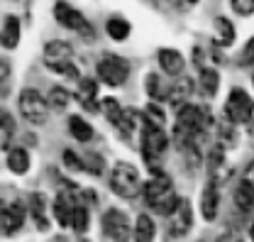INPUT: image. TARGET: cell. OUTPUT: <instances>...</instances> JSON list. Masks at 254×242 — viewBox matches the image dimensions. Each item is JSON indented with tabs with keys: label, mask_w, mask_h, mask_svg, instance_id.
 <instances>
[{
	"label": "cell",
	"mask_w": 254,
	"mask_h": 242,
	"mask_svg": "<svg viewBox=\"0 0 254 242\" xmlns=\"http://www.w3.org/2000/svg\"><path fill=\"white\" fill-rule=\"evenodd\" d=\"M0 79H2V88H7V81H10V64L5 59L0 61Z\"/></svg>",
	"instance_id": "obj_40"
},
{
	"label": "cell",
	"mask_w": 254,
	"mask_h": 242,
	"mask_svg": "<svg viewBox=\"0 0 254 242\" xmlns=\"http://www.w3.org/2000/svg\"><path fill=\"white\" fill-rule=\"evenodd\" d=\"M25 215H27V208L20 203V201H15V203H7L5 208H2V235L5 238H12L22 225H25Z\"/></svg>",
	"instance_id": "obj_12"
},
{
	"label": "cell",
	"mask_w": 254,
	"mask_h": 242,
	"mask_svg": "<svg viewBox=\"0 0 254 242\" xmlns=\"http://www.w3.org/2000/svg\"><path fill=\"white\" fill-rule=\"evenodd\" d=\"M0 120H2V130H0V147L5 152H10V145H12V137H15V120H12V115L10 113H2L0 115Z\"/></svg>",
	"instance_id": "obj_27"
},
{
	"label": "cell",
	"mask_w": 254,
	"mask_h": 242,
	"mask_svg": "<svg viewBox=\"0 0 254 242\" xmlns=\"http://www.w3.org/2000/svg\"><path fill=\"white\" fill-rule=\"evenodd\" d=\"M218 208H220V193H218V183H205V188H203V196H200V213H203V218L210 223V220H215V215H218Z\"/></svg>",
	"instance_id": "obj_14"
},
{
	"label": "cell",
	"mask_w": 254,
	"mask_h": 242,
	"mask_svg": "<svg viewBox=\"0 0 254 242\" xmlns=\"http://www.w3.org/2000/svg\"><path fill=\"white\" fill-rule=\"evenodd\" d=\"M144 201H147L149 208H154V211L169 215V213H174L179 208V203H181L184 198H179V196L174 193V181H171V176L157 174L154 179H149V181L144 183Z\"/></svg>",
	"instance_id": "obj_1"
},
{
	"label": "cell",
	"mask_w": 254,
	"mask_h": 242,
	"mask_svg": "<svg viewBox=\"0 0 254 242\" xmlns=\"http://www.w3.org/2000/svg\"><path fill=\"white\" fill-rule=\"evenodd\" d=\"M78 100H81V105L83 108H88V110H95L98 105H95V98H98V83H95L93 79H83L81 83H78Z\"/></svg>",
	"instance_id": "obj_20"
},
{
	"label": "cell",
	"mask_w": 254,
	"mask_h": 242,
	"mask_svg": "<svg viewBox=\"0 0 254 242\" xmlns=\"http://www.w3.org/2000/svg\"><path fill=\"white\" fill-rule=\"evenodd\" d=\"M105 32H108V37L110 39H115V42H125L127 37H129V22H127L125 17H110L108 22H105Z\"/></svg>",
	"instance_id": "obj_21"
},
{
	"label": "cell",
	"mask_w": 254,
	"mask_h": 242,
	"mask_svg": "<svg viewBox=\"0 0 254 242\" xmlns=\"http://www.w3.org/2000/svg\"><path fill=\"white\" fill-rule=\"evenodd\" d=\"M230 7H232L237 15H242V17L254 15V0H230Z\"/></svg>",
	"instance_id": "obj_35"
},
{
	"label": "cell",
	"mask_w": 254,
	"mask_h": 242,
	"mask_svg": "<svg viewBox=\"0 0 254 242\" xmlns=\"http://www.w3.org/2000/svg\"><path fill=\"white\" fill-rule=\"evenodd\" d=\"M76 201L68 196V193H59L57 196V201H54V218H57V223L59 225H71V218H73V211H76Z\"/></svg>",
	"instance_id": "obj_16"
},
{
	"label": "cell",
	"mask_w": 254,
	"mask_h": 242,
	"mask_svg": "<svg viewBox=\"0 0 254 242\" xmlns=\"http://www.w3.org/2000/svg\"><path fill=\"white\" fill-rule=\"evenodd\" d=\"M157 59H159L161 71H166L169 76H181L184 69H186V59H184V54H181L179 49H169V47H164V49H159Z\"/></svg>",
	"instance_id": "obj_13"
},
{
	"label": "cell",
	"mask_w": 254,
	"mask_h": 242,
	"mask_svg": "<svg viewBox=\"0 0 254 242\" xmlns=\"http://www.w3.org/2000/svg\"><path fill=\"white\" fill-rule=\"evenodd\" d=\"M198 83H200V91L205 95H215L218 88H220V74L215 69H200Z\"/></svg>",
	"instance_id": "obj_22"
},
{
	"label": "cell",
	"mask_w": 254,
	"mask_h": 242,
	"mask_svg": "<svg viewBox=\"0 0 254 242\" xmlns=\"http://www.w3.org/2000/svg\"><path fill=\"white\" fill-rule=\"evenodd\" d=\"M154 240V223L147 213H142L134 223V233H132V242H152Z\"/></svg>",
	"instance_id": "obj_19"
},
{
	"label": "cell",
	"mask_w": 254,
	"mask_h": 242,
	"mask_svg": "<svg viewBox=\"0 0 254 242\" xmlns=\"http://www.w3.org/2000/svg\"><path fill=\"white\" fill-rule=\"evenodd\" d=\"M100 108H103V113L108 115V120L113 122V125H118L120 118H123V108L118 105V100L115 98H105L103 103H100Z\"/></svg>",
	"instance_id": "obj_30"
},
{
	"label": "cell",
	"mask_w": 254,
	"mask_h": 242,
	"mask_svg": "<svg viewBox=\"0 0 254 242\" xmlns=\"http://www.w3.org/2000/svg\"><path fill=\"white\" fill-rule=\"evenodd\" d=\"M166 135L161 132V127L149 122L144 118V130H142V154L147 157V161H154V157H161L166 150Z\"/></svg>",
	"instance_id": "obj_9"
},
{
	"label": "cell",
	"mask_w": 254,
	"mask_h": 242,
	"mask_svg": "<svg viewBox=\"0 0 254 242\" xmlns=\"http://www.w3.org/2000/svg\"><path fill=\"white\" fill-rule=\"evenodd\" d=\"M20 37H22V25H20V17L15 15H5L2 20V30H0V42L5 49H15L20 44Z\"/></svg>",
	"instance_id": "obj_15"
},
{
	"label": "cell",
	"mask_w": 254,
	"mask_h": 242,
	"mask_svg": "<svg viewBox=\"0 0 254 242\" xmlns=\"http://www.w3.org/2000/svg\"><path fill=\"white\" fill-rule=\"evenodd\" d=\"M245 179H247V181H252V183H254V161H252V164H250V166H247V171H245Z\"/></svg>",
	"instance_id": "obj_42"
},
{
	"label": "cell",
	"mask_w": 254,
	"mask_h": 242,
	"mask_svg": "<svg viewBox=\"0 0 254 242\" xmlns=\"http://www.w3.org/2000/svg\"><path fill=\"white\" fill-rule=\"evenodd\" d=\"M17 108L22 113V118L32 125H44L49 118V100L34 88H25L17 98Z\"/></svg>",
	"instance_id": "obj_4"
},
{
	"label": "cell",
	"mask_w": 254,
	"mask_h": 242,
	"mask_svg": "<svg viewBox=\"0 0 254 242\" xmlns=\"http://www.w3.org/2000/svg\"><path fill=\"white\" fill-rule=\"evenodd\" d=\"M247 132H250V135L254 137V113H252V118L247 120Z\"/></svg>",
	"instance_id": "obj_43"
},
{
	"label": "cell",
	"mask_w": 254,
	"mask_h": 242,
	"mask_svg": "<svg viewBox=\"0 0 254 242\" xmlns=\"http://www.w3.org/2000/svg\"><path fill=\"white\" fill-rule=\"evenodd\" d=\"M98 79L108 86H123L129 76V64L123 57H115V54H105L103 59L98 61Z\"/></svg>",
	"instance_id": "obj_7"
},
{
	"label": "cell",
	"mask_w": 254,
	"mask_h": 242,
	"mask_svg": "<svg viewBox=\"0 0 254 242\" xmlns=\"http://www.w3.org/2000/svg\"><path fill=\"white\" fill-rule=\"evenodd\" d=\"M7 169L12 174H27V169H30V154L25 150H10L7 152Z\"/></svg>",
	"instance_id": "obj_23"
},
{
	"label": "cell",
	"mask_w": 254,
	"mask_h": 242,
	"mask_svg": "<svg viewBox=\"0 0 254 242\" xmlns=\"http://www.w3.org/2000/svg\"><path fill=\"white\" fill-rule=\"evenodd\" d=\"M68 100H71V95H68V91L62 88V86H54V88L49 91V105H52V108H66Z\"/></svg>",
	"instance_id": "obj_32"
},
{
	"label": "cell",
	"mask_w": 254,
	"mask_h": 242,
	"mask_svg": "<svg viewBox=\"0 0 254 242\" xmlns=\"http://www.w3.org/2000/svg\"><path fill=\"white\" fill-rule=\"evenodd\" d=\"M235 130H232V122L230 125H222L220 127V147H230V145H235Z\"/></svg>",
	"instance_id": "obj_39"
},
{
	"label": "cell",
	"mask_w": 254,
	"mask_h": 242,
	"mask_svg": "<svg viewBox=\"0 0 254 242\" xmlns=\"http://www.w3.org/2000/svg\"><path fill=\"white\" fill-rule=\"evenodd\" d=\"M30 213L39 230H47L49 228V220H47V198L42 193H32L30 196Z\"/></svg>",
	"instance_id": "obj_18"
},
{
	"label": "cell",
	"mask_w": 254,
	"mask_h": 242,
	"mask_svg": "<svg viewBox=\"0 0 254 242\" xmlns=\"http://www.w3.org/2000/svg\"><path fill=\"white\" fill-rule=\"evenodd\" d=\"M54 17H57V22L64 25L66 30L78 32L83 39H93V27H91V22H88L76 7H71L68 2L59 0V2L54 5Z\"/></svg>",
	"instance_id": "obj_6"
},
{
	"label": "cell",
	"mask_w": 254,
	"mask_h": 242,
	"mask_svg": "<svg viewBox=\"0 0 254 242\" xmlns=\"http://www.w3.org/2000/svg\"><path fill=\"white\" fill-rule=\"evenodd\" d=\"M235 206H237V211H242V213L254 211V183L252 181L242 179V181L237 183V188H235Z\"/></svg>",
	"instance_id": "obj_17"
},
{
	"label": "cell",
	"mask_w": 254,
	"mask_h": 242,
	"mask_svg": "<svg viewBox=\"0 0 254 242\" xmlns=\"http://www.w3.org/2000/svg\"><path fill=\"white\" fill-rule=\"evenodd\" d=\"M190 88H193V81H190L189 76H179L176 79V83L169 88V93H166V98L176 105V103H181L184 98H189L190 95Z\"/></svg>",
	"instance_id": "obj_24"
},
{
	"label": "cell",
	"mask_w": 254,
	"mask_h": 242,
	"mask_svg": "<svg viewBox=\"0 0 254 242\" xmlns=\"http://www.w3.org/2000/svg\"><path fill=\"white\" fill-rule=\"evenodd\" d=\"M139 122V113H134V110H123V118L118 122V127H120V132L123 135H132V130H134V125Z\"/></svg>",
	"instance_id": "obj_31"
},
{
	"label": "cell",
	"mask_w": 254,
	"mask_h": 242,
	"mask_svg": "<svg viewBox=\"0 0 254 242\" xmlns=\"http://www.w3.org/2000/svg\"><path fill=\"white\" fill-rule=\"evenodd\" d=\"M252 83H254V76H252Z\"/></svg>",
	"instance_id": "obj_45"
},
{
	"label": "cell",
	"mask_w": 254,
	"mask_h": 242,
	"mask_svg": "<svg viewBox=\"0 0 254 242\" xmlns=\"http://www.w3.org/2000/svg\"><path fill=\"white\" fill-rule=\"evenodd\" d=\"M103 233L115 242H125L127 233H129V220L123 211L118 208H110V211L103 215Z\"/></svg>",
	"instance_id": "obj_10"
},
{
	"label": "cell",
	"mask_w": 254,
	"mask_h": 242,
	"mask_svg": "<svg viewBox=\"0 0 254 242\" xmlns=\"http://www.w3.org/2000/svg\"><path fill=\"white\" fill-rule=\"evenodd\" d=\"M174 7H179V10H189V7H193V5H198L200 0H169Z\"/></svg>",
	"instance_id": "obj_41"
},
{
	"label": "cell",
	"mask_w": 254,
	"mask_h": 242,
	"mask_svg": "<svg viewBox=\"0 0 254 242\" xmlns=\"http://www.w3.org/2000/svg\"><path fill=\"white\" fill-rule=\"evenodd\" d=\"M208 122H210V113L205 108L186 103V105H181L179 118H176V135H181V142L195 140V135H203Z\"/></svg>",
	"instance_id": "obj_2"
},
{
	"label": "cell",
	"mask_w": 254,
	"mask_h": 242,
	"mask_svg": "<svg viewBox=\"0 0 254 242\" xmlns=\"http://www.w3.org/2000/svg\"><path fill=\"white\" fill-rule=\"evenodd\" d=\"M44 64L57 71V74H66L71 79H78V69L73 66V47L64 39H52L44 47Z\"/></svg>",
	"instance_id": "obj_3"
},
{
	"label": "cell",
	"mask_w": 254,
	"mask_h": 242,
	"mask_svg": "<svg viewBox=\"0 0 254 242\" xmlns=\"http://www.w3.org/2000/svg\"><path fill=\"white\" fill-rule=\"evenodd\" d=\"M68 130H71V135H73L78 142H91V140H93V127L83 120V118H78V115H73V118L68 120Z\"/></svg>",
	"instance_id": "obj_25"
},
{
	"label": "cell",
	"mask_w": 254,
	"mask_h": 242,
	"mask_svg": "<svg viewBox=\"0 0 254 242\" xmlns=\"http://www.w3.org/2000/svg\"><path fill=\"white\" fill-rule=\"evenodd\" d=\"M83 166H86L88 174L100 176L103 169H105V159H103L100 154H95V152H86V154H83Z\"/></svg>",
	"instance_id": "obj_28"
},
{
	"label": "cell",
	"mask_w": 254,
	"mask_h": 242,
	"mask_svg": "<svg viewBox=\"0 0 254 242\" xmlns=\"http://www.w3.org/2000/svg\"><path fill=\"white\" fill-rule=\"evenodd\" d=\"M147 93H149L152 98H157V100L166 95V91L161 88V81L157 79V74H149V76H147Z\"/></svg>",
	"instance_id": "obj_36"
},
{
	"label": "cell",
	"mask_w": 254,
	"mask_h": 242,
	"mask_svg": "<svg viewBox=\"0 0 254 242\" xmlns=\"http://www.w3.org/2000/svg\"><path fill=\"white\" fill-rule=\"evenodd\" d=\"M147 120L161 127V125H164V113H161V108H157L154 103H149V105H147Z\"/></svg>",
	"instance_id": "obj_38"
},
{
	"label": "cell",
	"mask_w": 254,
	"mask_h": 242,
	"mask_svg": "<svg viewBox=\"0 0 254 242\" xmlns=\"http://www.w3.org/2000/svg\"><path fill=\"white\" fill-rule=\"evenodd\" d=\"M250 64H254V39L245 44V49L240 54V66H250Z\"/></svg>",
	"instance_id": "obj_37"
},
{
	"label": "cell",
	"mask_w": 254,
	"mask_h": 242,
	"mask_svg": "<svg viewBox=\"0 0 254 242\" xmlns=\"http://www.w3.org/2000/svg\"><path fill=\"white\" fill-rule=\"evenodd\" d=\"M250 238H252V242H254V223H252V228H250Z\"/></svg>",
	"instance_id": "obj_44"
},
{
	"label": "cell",
	"mask_w": 254,
	"mask_h": 242,
	"mask_svg": "<svg viewBox=\"0 0 254 242\" xmlns=\"http://www.w3.org/2000/svg\"><path fill=\"white\" fill-rule=\"evenodd\" d=\"M71 228H73L76 233H86V230H88V211H86L83 206H76L73 218H71Z\"/></svg>",
	"instance_id": "obj_33"
},
{
	"label": "cell",
	"mask_w": 254,
	"mask_h": 242,
	"mask_svg": "<svg viewBox=\"0 0 254 242\" xmlns=\"http://www.w3.org/2000/svg\"><path fill=\"white\" fill-rule=\"evenodd\" d=\"M64 164H66L68 169H73V171H86L83 157H78L76 152H71V150H64Z\"/></svg>",
	"instance_id": "obj_34"
},
{
	"label": "cell",
	"mask_w": 254,
	"mask_h": 242,
	"mask_svg": "<svg viewBox=\"0 0 254 242\" xmlns=\"http://www.w3.org/2000/svg\"><path fill=\"white\" fill-rule=\"evenodd\" d=\"M215 32H218V42L222 47H230L235 42V25L227 17H215Z\"/></svg>",
	"instance_id": "obj_26"
},
{
	"label": "cell",
	"mask_w": 254,
	"mask_h": 242,
	"mask_svg": "<svg viewBox=\"0 0 254 242\" xmlns=\"http://www.w3.org/2000/svg\"><path fill=\"white\" fill-rule=\"evenodd\" d=\"M190 223H193L190 203H189V201H181L176 211L169 213V220H166L169 235H171V238H184V235L190 230Z\"/></svg>",
	"instance_id": "obj_11"
},
{
	"label": "cell",
	"mask_w": 254,
	"mask_h": 242,
	"mask_svg": "<svg viewBox=\"0 0 254 242\" xmlns=\"http://www.w3.org/2000/svg\"><path fill=\"white\" fill-rule=\"evenodd\" d=\"M227 166H225V154H222V147H215V150L210 152V157H208V174H220L225 171Z\"/></svg>",
	"instance_id": "obj_29"
},
{
	"label": "cell",
	"mask_w": 254,
	"mask_h": 242,
	"mask_svg": "<svg viewBox=\"0 0 254 242\" xmlns=\"http://www.w3.org/2000/svg\"><path fill=\"white\" fill-rule=\"evenodd\" d=\"M254 113V103L252 98L247 95V91H242V88H232L230 95H227V100H225V118L227 122H232V125H237V122H245L252 118Z\"/></svg>",
	"instance_id": "obj_8"
},
{
	"label": "cell",
	"mask_w": 254,
	"mask_h": 242,
	"mask_svg": "<svg viewBox=\"0 0 254 242\" xmlns=\"http://www.w3.org/2000/svg\"><path fill=\"white\" fill-rule=\"evenodd\" d=\"M110 186L118 196L123 198H132L139 191V171L137 166L127 164V161H118L110 171Z\"/></svg>",
	"instance_id": "obj_5"
}]
</instances>
